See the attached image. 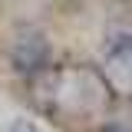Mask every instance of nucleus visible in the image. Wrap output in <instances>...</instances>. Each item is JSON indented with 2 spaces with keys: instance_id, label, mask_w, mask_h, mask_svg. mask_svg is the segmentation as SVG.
Returning a JSON list of instances; mask_svg holds the SVG:
<instances>
[{
  "instance_id": "2",
  "label": "nucleus",
  "mask_w": 132,
  "mask_h": 132,
  "mask_svg": "<svg viewBox=\"0 0 132 132\" xmlns=\"http://www.w3.org/2000/svg\"><path fill=\"white\" fill-rule=\"evenodd\" d=\"M10 132H40L36 126H30V122H13L10 126Z\"/></svg>"
},
{
  "instance_id": "1",
  "label": "nucleus",
  "mask_w": 132,
  "mask_h": 132,
  "mask_svg": "<svg viewBox=\"0 0 132 132\" xmlns=\"http://www.w3.org/2000/svg\"><path fill=\"white\" fill-rule=\"evenodd\" d=\"M50 56V46H46V36L36 30H23L13 36V46H10V60L20 73H33L46 63Z\"/></svg>"
},
{
  "instance_id": "3",
  "label": "nucleus",
  "mask_w": 132,
  "mask_h": 132,
  "mask_svg": "<svg viewBox=\"0 0 132 132\" xmlns=\"http://www.w3.org/2000/svg\"><path fill=\"white\" fill-rule=\"evenodd\" d=\"M109 132H129V129H109Z\"/></svg>"
}]
</instances>
